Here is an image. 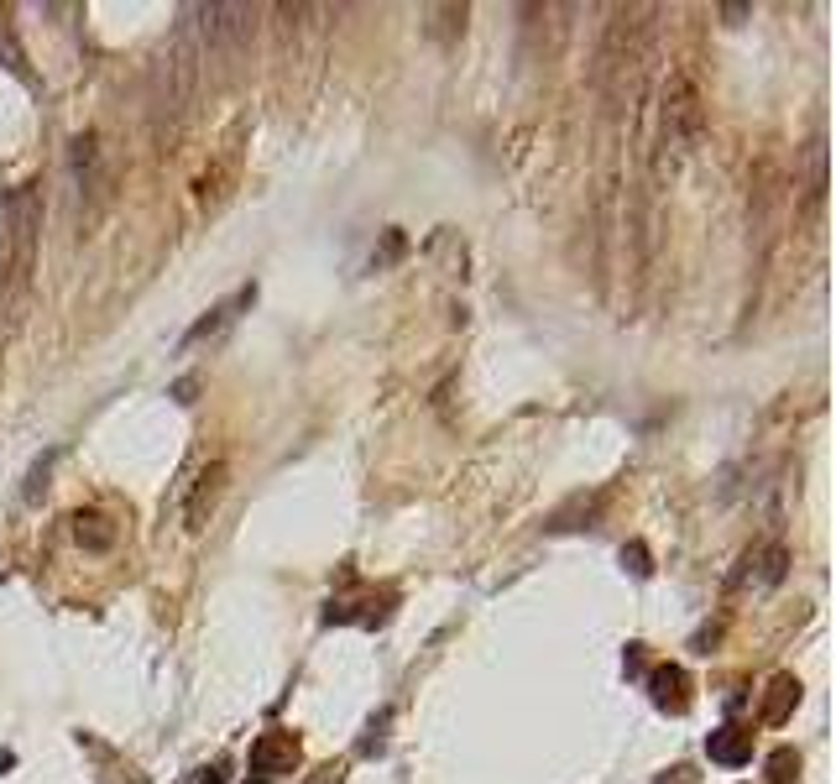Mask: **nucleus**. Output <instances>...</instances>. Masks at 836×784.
I'll return each mask as SVG.
<instances>
[{
  "label": "nucleus",
  "mask_w": 836,
  "mask_h": 784,
  "mask_svg": "<svg viewBox=\"0 0 836 784\" xmlns=\"http://www.w3.org/2000/svg\"><path fill=\"white\" fill-rule=\"evenodd\" d=\"M199 37H194V16L183 11V21L173 27L168 37V48L157 53L152 63V79H147V110H152V131H173L183 115H189L194 105V89H199Z\"/></svg>",
  "instance_id": "1"
},
{
  "label": "nucleus",
  "mask_w": 836,
  "mask_h": 784,
  "mask_svg": "<svg viewBox=\"0 0 836 784\" xmlns=\"http://www.w3.org/2000/svg\"><path fill=\"white\" fill-rule=\"evenodd\" d=\"M695 136H701V95H695L690 74H669L659 105V178L685 163Z\"/></svg>",
  "instance_id": "2"
},
{
  "label": "nucleus",
  "mask_w": 836,
  "mask_h": 784,
  "mask_svg": "<svg viewBox=\"0 0 836 784\" xmlns=\"http://www.w3.org/2000/svg\"><path fill=\"white\" fill-rule=\"evenodd\" d=\"M298 764V737L293 732H262L257 743H251V774H293Z\"/></svg>",
  "instance_id": "3"
},
{
  "label": "nucleus",
  "mask_w": 836,
  "mask_h": 784,
  "mask_svg": "<svg viewBox=\"0 0 836 784\" xmlns=\"http://www.w3.org/2000/svg\"><path fill=\"white\" fill-rule=\"evenodd\" d=\"M706 758L711 764H727V769H742L753 758V732H742V727H716L706 737Z\"/></svg>",
  "instance_id": "4"
},
{
  "label": "nucleus",
  "mask_w": 836,
  "mask_h": 784,
  "mask_svg": "<svg viewBox=\"0 0 836 784\" xmlns=\"http://www.w3.org/2000/svg\"><path fill=\"white\" fill-rule=\"evenodd\" d=\"M648 690H654V701L664 711H685L690 706V680H685V670H675V664H659V670L648 675Z\"/></svg>",
  "instance_id": "5"
},
{
  "label": "nucleus",
  "mask_w": 836,
  "mask_h": 784,
  "mask_svg": "<svg viewBox=\"0 0 836 784\" xmlns=\"http://www.w3.org/2000/svg\"><path fill=\"white\" fill-rule=\"evenodd\" d=\"M251 298H257V288H241L236 298H225V304H215V309H209V319H199V325H194L189 335H183V345H194V340H204V335H220V330L230 325V319H236V309H246Z\"/></svg>",
  "instance_id": "6"
},
{
  "label": "nucleus",
  "mask_w": 836,
  "mask_h": 784,
  "mask_svg": "<svg viewBox=\"0 0 836 784\" xmlns=\"http://www.w3.org/2000/svg\"><path fill=\"white\" fill-rule=\"evenodd\" d=\"M220 492H225V466L215 460L204 476H199V487H194V502H189V528H204V518H209V507L220 502Z\"/></svg>",
  "instance_id": "7"
},
{
  "label": "nucleus",
  "mask_w": 836,
  "mask_h": 784,
  "mask_svg": "<svg viewBox=\"0 0 836 784\" xmlns=\"http://www.w3.org/2000/svg\"><path fill=\"white\" fill-rule=\"evenodd\" d=\"M74 539L89 544V549H110V544H115V528H110L100 513H79V518H74Z\"/></svg>",
  "instance_id": "8"
},
{
  "label": "nucleus",
  "mask_w": 836,
  "mask_h": 784,
  "mask_svg": "<svg viewBox=\"0 0 836 784\" xmlns=\"http://www.w3.org/2000/svg\"><path fill=\"white\" fill-rule=\"evenodd\" d=\"M795 680H789V675H779L774 680V696H769V706H763V717H769V722H784L789 717V701H795Z\"/></svg>",
  "instance_id": "9"
},
{
  "label": "nucleus",
  "mask_w": 836,
  "mask_h": 784,
  "mask_svg": "<svg viewBox=\"0 0 836 784\" xmlns=\"http://www.w3.org/2000/svg\"><path fill=\"white\" fill-rule=\"evenodd\" d=\"M748 565H763V570H758L763 586H779V581H784V549H779V544H769V549H763V555H753Z\"/></svg>",
  "instance_id": "10"
},
{
  "label": "nucleus",
  "mask_w": 836,
  "mask_h": 784,
  "mask_svg": "<svg viewBox=\"0 0 836 784\" xmlns=\"http://www.w3.org/2000/svg\"><path fill=\"white\" fill-rule=\"evenodd\" d=\"M795 769H800V758L789 753V748H779V753L769 758V784H789V779H795Z\"/></svg>",
  "instance_id": "11"
},
{
  "label": "nucleus",
  "mask_w": 836,
  "mask_h": 784,
  "mask_svg": "<svg viewBox=\"0 0 836 784\" xmlns=\"http://www.w3.org/2000/svg\"><path fill=\"white\" fill-rule=\"evenodd\" d=\"M622 560H633V575H648V570H654V565H648V555H643V544L622 549Z\"/></svg>",
  "instance_id": "12"
},
{
  "label": "nucleus",
  "mask_w": 836,
  "mask_h": 784,
  "mask_svg": "<svg viewBox=\"0 0 836 784\" xmlns=\"http://www.w3.org/2000/svg\"><path fill=\"white\" fill-rule=\"evenodd\" d=\"M340 774H345L340 764H324V769H314V779H309V784H340Z\"/></svg>",
  "instance_id": "13"
},
{
  "label": "nucleus",
  "mask_w": 836,
  "mask_h": 784,
  "mask_svg": "<svg viewBox=\"0 0 836 784\" xmlns=\"http://www.w3.org/2000/svg\"><path fill=\"white\" fill-rule=\"evenodd\" d=\"M669 774H675V779H659V784H695V779H690V769H669Z\"/></svg>",
  "instance_id": "14"
}]
</instances>
